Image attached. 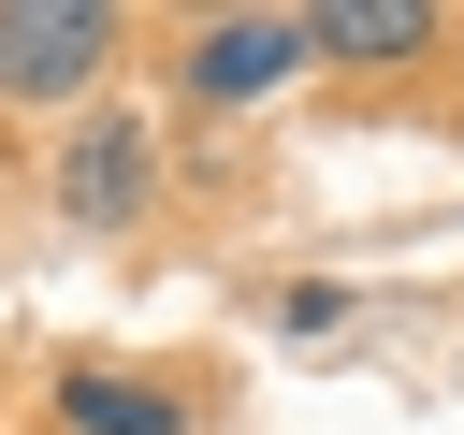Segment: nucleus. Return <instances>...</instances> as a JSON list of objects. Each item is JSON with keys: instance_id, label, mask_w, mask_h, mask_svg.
Masks as SVG:
<instances>
[{"instance_id": "obj_1", "label": "nucleus", "mask_w": 464, "mask_h": 435, "mask_svg": "<svg viewBox=\"0 0 464 435\" xmlns=\"http://www.w3.org/2000/svg\"><path fill=\"white\" fill-rule=\"evenodd\" d=\"M116 58V0H0V102H87Z\"/></svg>"}, {"instance_id": "obj_2", "label": "nucleus", "mask_w": 464, "mask_h": 435, "mask_svg": "<svg viewBox=\"0 0 464 435\" xmlns=\"http://www.w3.org/2000/svg\"><path fill=\"white\" fill-rule=\"evenodd\" d=\"M160 203V145H145V116H87L72 145H58V218L72 232H130Z\"/></svg>"}, {"instance_id": "obj_3", "label": "nucleus", "mask_w": 464, "mask_h": 435, "mask_svg": "<svg viewBox=\"0 0 464 435\" xmlns=\"http://www.w3.org/2000/svg\"><path fill=\"white\" fill-rule=\"evenodd\" d=\"M304 58H319V44H304V14H203L174 72H188V102H276Z\"/></svg>"}, {"instance_id": "obj_4", "label": "nucleus", "mask_w": 464, "mask_h": 435, "mask_svg": "<svg viewBox=\"0 0 464 435\" xmlns=\"http://www.w3.org/2000/svg\"><path fill=\"white\" fill-rule=\"evenodd\" d=\"M58 435H188V392L130 362H58Z\"/></svg>"}, {"instance_id": "obj_5", "label": "nucleus", "mask_w": 464, "mask_h": 435, "mask_svg": "<svg viewBox=\"0 0 464 435\" xmlns=\"http://www.w3.org/2000/svg\"><path fill=\"white\" fill-rule=\"evenodd\" d=\"M304 44L348 58V72H392V58H435V0H319Z\"/></svg>"}, {"instance_id": "obj_6", "label": "nucleus", "mask_w": 464, "mask_h": 435, "mask_svg": "<svg viewBox=\"0 0 464 435\" xmlns=\"http://www.w3.org/2000/svg\"><path fill=\"white\" fill-rule=\"evenodd\" d=\"M334 319H348V290H334V276H290V290H276V334H304V348H319Z\"/></svg>"}]
</instances>
